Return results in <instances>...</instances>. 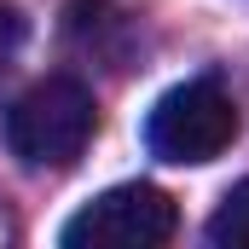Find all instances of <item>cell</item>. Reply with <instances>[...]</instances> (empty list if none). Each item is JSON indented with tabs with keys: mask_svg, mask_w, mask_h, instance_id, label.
Listing matches in <instances>:
<instances>
[{
	"mask_svg": "<svg viewBox=\"0 0 249 249\" xmlns=\"http://www.w3.org/2000/svg\"><path fill=\"white\" fill-rule=\"evenodd\" d=\"M93 133H99V99L81 75H41L6 110V145L35 174L75 168L87 157Z\"/></svg>",
	"mask_w": 249,
	"mask_h": 249,
	"instance_id": "cell-1",
	"label": "cell"
},
{
	"mask_svg": "<svg viewBox=\"0 0 249 249\" xmlns=\"http://www.w3.org/2000/svg\"><path fill=\"white\" fill-rule=\"evenodd\" d=\"M238 127H244L238 99L214 75H191V81L168 87L151 105V116H145V151L157 162H174V168H203L220 151H232Z\"/></svg>",
	"mask_w": 249,
	"mask_h": 249,
	"instance_id": "cell-2",
	"label": "cell"
},
{
	"mask_svg": "<svg viewBox=\"0 0 249 249\" xmlns=\"http://www.w3.org/2000/svg\"><path fill=\"white\" fill-rule=\"evenodd\" d=\"M180 232V203L162 186L127 180V186L99 191L58 226L64 249H157Z\"/></svg>",
	"mask_w": 249,
	"mask_h": 249,
	"instance_id": "cell-3",
	"label": "cell"
},
{
	"mask_svg": "<svg viewBox=\"0 0 249 249\" xmlns=\"http://www.w3.org/2000/svg\"><path fill=\"white\" fill-rule=\"evenodd\" d=\"M203 238H209V244H220V249H249V180H238V186L214 203V214H209Z\"/></svg>",
	"mask_w": 249,
	"mask_h": 249,
	"instance_id": "cell-4",
	"label": "cell"
},
{
	"mask_svg": "<svg viewBox=\"0 0 249 249\" xmlns=\"http://www.w3.org/2000/svg\"><path fill=\"white\" fill-rule=\"evenodd\" d=\"M23 41H29V18H23L12 0H0V81L18 70V53H23Z\"/></svg>",
	"mask_w": 249,
	"mask_h": 249,
	"instance_id": "cell-5",
	"label": "cell"
}]
</instances>
